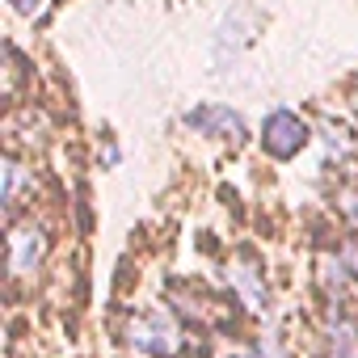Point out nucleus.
Wrapping results in <instances>:
<instances>
[{
    "label": "nucleus",
    "instance_id": "f257e3e1",
    "mask_svg": "<svg viewBox=\"0 0 358 358\" xmlns=\"http://www.w3.org/2000/svg\"><path fill=\"white\" fill-rule=\"evenodd\" d=\"M127 345L139 358H173L177 350L186 345V337H182V324L169 316V308H156V312L135 316L127 324Z\"/></svg>",
    "mask_w": 358,
    "mask_h": 358
},
{
    "label": "nucleus",
    "instance_id": "f03ea898",
    "mask_svg": "<svg viewBox=\"0 0 358 358\" xmlns=\"http://www.w3.org/2000/svg\"><path fill=\"white\" fill-rule=\"evenodd\" d=\"M262 143H266V152L274 160H291L308 143V122L299 114H291V110H274L266 118V127H262Z\"/></svg>",
    "mask_w": 358,
    "mask_h": 358
},
{
    "label": "nucleus",
    "instance_id": "7ed1b4c3",
    "mask_svg": "<svg viewBox=\"0 0 358 358\" xmlns=\"http://www.w3.org/2000/svg\"><path fill=\"white\" fill-rule=\"evenodd\" d=\"M320 278H324L329 295H337V299L354 295V299H358V236L345 241L333 257L320 262Z\"/></svg>",
    "mask_w": 358,
    "mask_h": 358
},
{
    "label": "nucleus",
    "instance_id": "20e7f679",
    "mask_svg": "<svg viewBox=\"0 0 358 358\" xmlns=\"http://www.w3.org/2000/svg\"><path fill=\"white\" fill-rule=\"evenodd\" d=\"M43 253H47V236H43V228H34V224H17V228L9 232V274H13V278H30V274L38 270Z\"/></svg>",
    "mask_w": 358,
    "mask_h": 358
},
{
    "label": "nucleus",
    "instance_id": "39448f33",
    "mask_svg": "<svg viewBox=\"0 0 358 358\" xmlns=\"http://www.w3.org/2000/svg\"><path fill=\"white\" fill-rule=\"evenodd\" d=\"M186 127H194V131H203V135H228V139H241V135H245L241 114L228 110V106H199V110L186 114Z\"/></svg>",
    "mask_w": 358,
    "mask_h": 358
},
{
    "label": "nucleus",
    "instance_id": "423d86ee",
    "mask_svg": "<svg viewBox=\"0 0 358 358\" xmlns=\"http://www.w3.org/2000/svg\"><path fill=\"white\" fill-rule=\"evenodd\" d=\"M324 358H358V329L345 312H333L324 324Z\"/></svg>",
    "mask_w": 358,
    "mask_h": 358
},
{
    "label": "nucleus",
    "instance_id": "0eeeda50",
    "mask_svg": "<svg viewBox=\"0 0 358 358\" xmlns=\"http://www.w3.org/2000/svg\"><path fill=\"white\" fill-rule=\"evenodd\" d=\"M228 278H232V287H236V295H241V303H245L249 312H262V308H266V282H262L257 266H249V262H232Z\"/></svg>",
    "mask_w": 358,
    "mask_h": 358
},
{
    "label": "nucleus",
    "instance_id": "6e6552de",
    "mask_svg": "<svg viewBox=\"0 0 358 358\" xmlns=\"http://www.w3.org/2000/svg\"><path fill=\"white\" fill-rule=\"evenodd\" d=\"M22 186H26V169L17 160H5V207L9 211L22 203Z\"/></svg>",
    "mask_w": 358,
    "mask_h": 358
},
{
    "label": "nucleus",
    "instance_id": "1a4fd4ad",
    "mask_svg": "<svg viewBox=\"0 0 358 358\" xmlns=\"http://www.w3.org/2000/svg\"><path fill=\"white\" fill-rule=\"evenodd\" d=\"M253 358H287V354H282L278 337H262V341H257V350H253Z\"/></svg>",
    "mask_w": 358,
    "mask_h": 358
},
{
    "label": "nucleus",
    "instance_id": "9d476101",
    "mask_svg": "<svg viewBox=\"0 0 358 358\" xmlns=\"http://www.w3.org/2000/svg\"><path fill=\"white\" fill-rule=\"evenodd\" d=\"M9 5H13V9H17V13H34V9H38V5H43V0H9Z\"/></svg>",
    "mask_w": 358,
    "mask_h": 358
}]
</instances>
